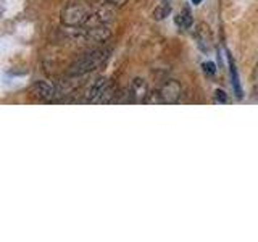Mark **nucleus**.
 Here are the masks:
<instances>
[{
	"label": "nucleus",
	"mask_w": 258,
	"mask_h": 242,
	"mask_svg": "<svg viewBox=\"0 0 258 242\" xmlns=\"http://www.w3.org/2000/svg\"><path fill=\"white\" fill-rule=\"evenodd\" d=\"M169 12H171V7H169L168 4H161L160 7H157L155 10H153V18H155V20H163V18H166V16L169 15Z\"/></svg>",
	"instance_id": "f8f14e48"
},
{
	"label": "nucleus",
	"mask_w": 258,
	"mask_h": 242,
	"mask_svg": "<svg viewBox=\"0 0 258 242\" xmlns=\"http://www.w3.org/2000/svg\"><path fill=\"white\" fill-rule=\"evenodd\" d=\"M228 102V95H226L224 91H221V89H216L215 91V103H226Z\"/></svg>",
	"instance_id": "ddd939ff"
},
{
	"label": "nucleus",
	"mask_w": 258,
	"mask_h": 242,
	"mask_svg": "<svg viewBox=\"0 0 258 242\" xmlns=\"http://www.w3.org/2000/svg\"><path fill=\"white\" fill-rule=\"evenodd\" d=\"M113 10L111 8H107V7H103V8H99L95 13H92L91 16H89V20H87V26H103V24H107L113 20Z\"/></svg>",
	"instance_id": "6e6552de"
},
{
	"label": "nucleus",
	"mask_w": 258,
	"mask_h": 242,
	"mask_svg": "<svg viewBox=\"0 0 258 242\" xmlns=\"http://www.w3.org/2000/svg\"><path fill=\"white\" fill-rule=\"evenodd\" d=\"M196 37L199 40V44L207 48L208 47V42H210V36H208V26H205L204 23H200L197 29H196Z\"/></svg>",
	"instance_id": "9d476101"
},
{
	"label": "nucleus",
	"mask_w": 258,
	"mask_h": 242,
	"mask_svg": "<svg viewBox=\"0 0 258 242\" xmlns=\"http://www.w3.org/2000/svg\"><path fill=\"white\" fill-rule=\"evenodd\" d=\"M204 71L207 73V75H215L216 73V67L213 62H205L204 63Z\"/></svg>",
	"instance_id": "4468645a"
},
{
	"label": "nucleus",
	"mask_w": 258,
	"mask_h": 242,
	"mask_svg": "<svg viewBox=\"0 0 258 242\" xmlns=\"http://www.w3.org/2000/svg\"><path fill=\"white\" fill-rule=\"evenodd\" d=\"M110 81L108 78H99L95 81V83L91 86V89H89V92H87V97H86V102L87 103H97L102 100V97L103 94L108 91V87H110Z\"/></svg>",
	"instance_id": "7ed1b4c3"
},
{
	"label": "nucleus",
	"mask_w": 258,
	"mask_h": 242,
	"mask_svg": "<svg viewBox=\"0 0 258 242\" xmlns=\"http://www.w3.org/2000/svg\"><path fill=\"white\" fill-rule=\"evenodd\" d=\"M190 2H192L194 5H200L202 2H204V0H190Z\"/></svg>",
	"instance_id": "dca6fc26"
},
{
	"label": "nucleus",
	"mask_w": 258,
	"mask_h": 242,
	"mask_svg": "<svg viewBox=\"0 0 258 242\" xmlns=\"http://www.w3.org/2000/svg\"><path fill=\"white\" fill-rule=\"evenodd\" d=\"M231 79H232V89L234 92H236V95L242 97V87H240V81H239V75H237V68L236 65H234V62L231 60Z\"/></svg>",
	"instance_id": "9b49d317"
},
{
	"label": "nucleus",
	"mask_w": 258,
	"mask_h": 242,
	"mask_svg": "<svg viewBox=\"0 0 258 242\" xmlns=\"http://www.w3.org/2000/svg\"><path fill=\"white\" fill-rule=\"evenodd\" d=\"M110 37H111V31L107 28V24L86 29V42L100 44V42H107Z\"/></svg>",
	"instance_id": "423d86ee"
},
{
	"label": "nucleus",
	"mask_w": 258,
	"mask_h": 242,
	"mask_svg": "<svg viewBox=\"0 0 258 242\" xmlns=\"http://www.w3.org/2000/svg\"><path fill=\"white\" fill-rule=\"evenodd\" d=\"M129 92H131L133 102H144L145 99H147V95H149V84H147V81L142 79V78H136L131 83Z\"/></svg>",
	"instance_id": "0eeeda50"
},
{
	"label": "nucleus",
	"mask_w": 258,
	"mask_h": 242,
	"mask_svg": "<svg viewBox=\"0 0 258 242\" xmlns=\"http://www.w3.org/2000/svg\"><path fill=\"white\" fill-rule=\"evenodd\" d=\"M89 12L83 5H68L64 10L61 12V23L64 26H83L89 20Z\"/></svg>",
	"instance_id": "f03ea898"
},
{
	"label": "nucleus",
	"mask_w": 258,
	"mask_h": 242,
	"mask_svg": "<svg viewBox=\"0 0 258 242\" xmlns=\"http://www.w3.org/2000/svg\"><path fill=\"white\" fill-rule=\"evenodd\" d=\"M174 23H176V26L177 28H181V29H189L192 26V13L187 10V8H184V10L181 13H177L176 15V18H174Z\"/></svg>",
	"instance_id": "1a4fd4ad"
},
{
	"label": "nucleus",
	"mask_w": 258,
	"mask_h": 242,
	"mask_svg": "<svg viewBox=\"0 0 258 242\" xmlns=\"http://www.w3.org/2000/svg\"><path fill=\"white\" fill-rule=\"evenodd\" d=\"M110 56V48H99V50H94L91 53L84 55L83 58L76 60L75 63L71 65L68 73L71 76H81L86 75V73H91L94 70H97L107 62V58Z\"/></svg>",
	"instance_id": "f257e3e1"
},
{
	"label": "nucleus",
	"mask_w": 258,
	"mask_h": 242,
	"mask_svg": "<svg viewBox=\"0 0 258 242\" xmlns=\"http://www.w3.org/2000/svg\"><path fill=\"white\" fill-rule=\"evenodd\" d=\"M29 92L37 100H48L53 97L55 87L50 83H47V81H36V83L31 86Z\"/></svg>",
	"instance_id": "39448f33"
},
{
	"label": "nucleus",
	"mask_w": 258,
	"mask_h": 242,
	"mask_svg": "<svg viewBox=\"0 0 258 242\" xmlns=\"http://www.w3.org/2000/svg\"><path fill=\"white\" fill-rule=\"evenodd\" d=\"M108 4H111V5H116V7H123L127 0H107Z\"/></svg>",
	"instance_id": "2eb2a0df"
},
{
	"label": "nucleus",
	"mask_w": 258,
	"mask_h": 242,
	"mask_svg": "<svg viewBox=\"0 0 258 242\" xmlns=\"http://www.w3.org/2000/svg\"><path fill=\"white\" fill-rule=\"evenodd\" d=\"M160 97L163 103H176L181 99V86L176 81H168L160 89Z\"/></svg>",
	"instance_id": "20e7f679"
}]
</instances>
